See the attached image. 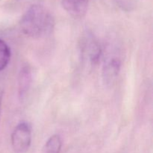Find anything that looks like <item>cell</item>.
I'll return each instance as SVG.
<instances>
[{
  "label": "cell",
  "instance_id": "1",
  "mask_svg": "<svg viewBox=\"0 0 153 153\" xmlns=\"http://www.w3.org/2000/svg\"><path fill=\"white\" fill-rule=\"evenodd\" d=\"M19 25L24 34L38 38L52 32L55 26V19L46 7L35 4L27 9L21 18Z\"/></svg>",
  "mask_w": 153,
  "mask_h": 153
},
{
  "label": "cell",
  "instance_id": "2",
  "mask_svg": "<svg viewBox=\"0 0 153 153\" xmlns=\"http://www.w3.org/2000/svg\"><path fill=\"white\" fill-rule=\"evenodd\" d=\"M31 143V126L28 123L22 122L13 129L11 145L15 153H25Z\"/></svg>",
  "mask_w": 153,
  "mask_h": 153
},
{
  "label": "cell",
  "instance_id": "3",
  "mask_svg": "<svg viewBox=\"0 0 153 153\" xmlns=\"http://www.w3.org/2000/svg\"><path fill=\"white\" fill-rule=\"evenodd\" d=\"M120 68V61L117 58H111L105 63L102 70L103 81L106 85H111L116 80Z\"/></svg>",
  "mask_w": 153,
  "mask_h": 153
},
{
  "label": "cell",
  "instance_id": "4",
  "mask_svg": "<svg viewBox=\"0 0 153 153\" xmlns=\"http://www.w3.org/2000/svg\"><path fill=\"white\" fill-rule=\"evenodd\" d=\"M64 8L75 17L84 16L88 10V0H62Z\"/></svg>",
  "mask_w": 153,
  "mask_h": 153
},
{
  "label": "cell",
  "instance_id": "5",
  "mask_svg": "<svg viewBox=\"0 0 153 153\" xmlns=\"http://www.w3.org/2000/svg\"><path fill=\"white\" fill-rule=\"evenodd\" d=\"M31 83V70L28 67H25L21 70L18 81V89H19V96L21 99H23L29 90Z\"/></svg>",
  "mask_w": 153,
  "mask_h": 153
},
{
  "label": "cell",
  "instance_id": "6",
  "mask_svg": "<svg viewBox=\"0 0 153 153\" xmlns=\"http://www.w3.org/2000/svg\"><path fill=\"white\" fill-rule=\"evenodd\" d=\"M62 147V140L59 134H53L46 142L43 153H60Z\"/></svg>",
  "mask_w": 153,
  "mask_h": 153
},
{
  "label": "cell",
  "instance_id": "7",
  "mask_svg": "<svg viewBox=\"0 0 153 153\" xmlns=\"http://www.w3.org/2000/svg\"><path fill=\"white\" fill-rule=\"evenodd\" d=\"M10 59V49L8 45L0 39V71L4 70Z\"/></svg>",
  "mask_w": 153,
  "mask_h": 153
},
{
  "label": "cell",
  "instance_id": "8",
  "mask_svg": "<svg viewBox=\"0 0 153 153\" xmlns=\"http://www.w3.org/2000/svg\"><path fill=\"white\" fill-rule=\"evenodd\" d=\"M1 97H2V95H1V93L0 92V114H1Z\"/></svg>",
  "mask_w": 153,
  "mask_h": 153
}]
</instances>
